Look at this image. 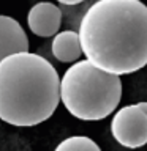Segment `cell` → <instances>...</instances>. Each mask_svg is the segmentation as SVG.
I'll return each mask as SVG.
<instances>
[{
	"instance_id": "3",
	"label": "cell",
	"mask_w": 147,
	"mask_h": 151,
	"mask_svg": "<svg viewBox=\"0 0 147 151\" xmlns=\"http://www.w3.org/2000/svg\"><path fill=\"white\" fill-rule=\"evenodd\" d=\"M59 96L74 118L98 121L117 109L122 98V80L119 76L98 69L89 60H81L60 77Z\"/></svg>"
},
{
	"instance_id": "8",
	"label": "cell",
	"mask_w": 147,
	"mask_h": 151,
	"mask_svg": "<svg viewBox=\"0 0 147 151\" xmlns=\"http://www.w3.org/2000/svg\"><path fill=\"white\" fill-rule=\"evenodd\" d=\"M54 151H101V148L85 135H73L62 140Z\"/></svg>"
},
{
	"instance_id": "9",
	"label": "cell",
	"mask_w": 147,
	"mask_h": 151,
	"mask_svg": "<svg viewBox=\"0 0 147 151\" xmlns=\"http://www.w3.org/2000/svg\"><path fill=\"white\" fill-rule=\"evenodd\" d=\"M57 2H60L63 5H78V3H82L84 0H57Z\"/></svg>"
},
{
	"instance_id": "7",
	"label": "cell",
	"mask_w": 147,
	"mask_h": 151,
	"mask_svg": "<svg viewBox=\"0 0 147 151\" xmlns=\"http://www.w3.org/2000/svg\"><path fill=\"white\" fill-rule=\"evenodd\" d=\"M51 47H52V55L62 63L78 61L81 54H82L78 32H73V30L55 33Z\"/></svg>"
},
{
	"instance_id": "2",
	"label": "cell",
	"mask_w": 147,
	"mask_h": 151,
	"mask_svg": "<svg viewBox=\"0 0 147 151\" xmlns=\"http://www.w3.org/2000/svg\"><path fill=\"white\" fill-rule=\"evenodd\" d=\"M60 76L44 57L30 50L0 61V120L32 127L52 116L60 102Z\"/></svg>"
},
{
	"instance_id": "6",
	"label": "cell",
	"mask_w": 147,
	"mask_h": 151,
	"mask_svg": "<svg viewBox=\"0 0 147 151\" xmlns=\"http://www.w3.org/2000/svg\"><path fill=\"white\" fill-rule=\"evenodd\" d=\"M28 50V38L16 19L0 14V61L5 57Z\"/></svg>"
},
{
	"instance_id": "5",
	"label": "cell",
	"mask_w": 147,
	"mask_h": 151,
	"mask_svg": "<svg viewBox=\"0 0 147 151\" xmlns=\"http://www.w3.org/2000/svg\"><path fill=\"white\" fill-rule=\"evenodd\" d=\"M62 11L51 2L35 3L27 14V25L36 36L49 38L54 36L60 28Z\"/></svg>"
},
{
	"instance_id": "4",
	"label": "cell",
	"mask_w": 147,
	"mask_h": 151,
	"mask_svg": "<svg viewBox=\"0 0 147 151\" xmlns=\"http://www.w3.org/2000/svg\"><path fill=\"white\" fill-rule=\"evenodd\" d=\"M111 132L117 143L136 150L147 145V115L136 104L125 106L114 113Z\"/></svg>"
},
{
	"instance_id": "1",
	"label": "cell",
	"mask_w": 147,
	"mask_h": 151,
	"mask_svg": "<svg viewBox=\"0 0 147 151\" xmlns=\"http://www.w3.org/2000/svg\"><path fill=\"white\" fill-rule=\"evenodd\" d=\"M85 60L104 73L125 76L147 65V5L141 0H97L81 19Z\"/></svg>"
},
{
	"instance_id": "10",
	"label": "cell",
	"mask_w": 147,
	"mask_h": 151,
	"mask_svg": "<svg viewBox=\"0 0 147 151\" xmlns=\"http://www.w3.org/2000/svg\"><path fill=\"white\" fill-rule=\"evenodd\" d=\"M136 106L139 107L142 112H144V115H147V101H141V102H138Z\"/></svg>"
}]
</instances>
